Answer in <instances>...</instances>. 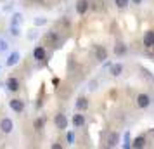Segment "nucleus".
Here are the masks:
<instances>
[{"label": "nucleus", "instance_id": "obj_1", "mask_svg": "<svg viewBox=\"0 0 154 149\" xmlns=\"http://www.w3.org/2000/svg\"><path fill=\"white\" fill-rule=\"evenodd\" d=\"M68 116L63 113H57L56 116H54V125H56V128H59V130H66L68 128Z\"/></svg>", "mask_w": 154, "mask_h": 149}, {"label": "nucleus", "instance_id": "obj_2", "mask_svg": "<svg viewBox=\"0 0 154 149\" xmlns=\"http://www.w3.org/2000/svg\"><path fill=\"white\" fill-rule=\"evenodd\" d=\"M151 104H152V99H151L149 94H139V95H137V106H139L140 109H147Z\"/></svg>", "mask_w": 154, "mask_h": 149}, {"label": "nucleus", "instance_id": "obj_3", "mask_svg": "<svg viewBox=\"0 0 154 149\" xmlns=\"http://www.w3.org/2000/svg\"><path fill=\"white\" fill-rule=\"evenodd\" d=\"M14 130V121L11 118H2L0 120V132L2 134H11Z\"/></svg>", "mask_w": 154, "mask_h": 149}, {"label": "nucleus", "instance_id": "obj_4", "mask_svg": "<svg viewBox=\"0 0 154 149\" xmlns=\"http://www.w3.org/2000/svg\"><path fill=\"white\" fill-rule=\"evenodd\" d=\"M9 107L14 111V113H23L24 111V102H23L21 99H12V101H9Z\"/></svg>", "mask_w": 154, "mask_h": 149}, {"label": "nucleus", "instance_id": "obj_5", "mask_svg": "<svg viewBox=\"0 0 154 149\" xmlns=\"http://www.w3.org/2000/svg\"><path fill=\"white\" fill-rule=\"evenodd\" d=\"M142 43H144V47H147V49H152V47H154V31H152V29H149V31L144 33Z\"/></svg>", "mask_w": 154, "mask_h": 149}, {"label": "nucleus", "instance_id": "obj_6", "mask_svg": "<svg viewBox=\"0 0 154 149\" xmlns=\"http://www.w3.org/2000/svg\"><path fill=\"white\" fill-rule=\"evenodd\" d=\"M88 9H90V2L88 0H78L76 2V12L78 16H83L88 12Z\"/></svg>", "mask_w": 154, "mask_h": 149}, {"label": "nucleus", "instance_id": "obj_7", "mask_svg": "<svg viewBox=\"0 0 154 149\" xmlns=\"http://www.w3.org/2000/svg\"><path fill=\"white\" fill-rule=\"evenodd\" d=\"M71 121H73V127H75V128H82L87 120H85V114L82 113V111H78L76 114H73V120H71Z\"/></svg>", "mask_w": 154, "mask_h": 149}, {"label": "nucleus", "instance_id": "obj_8", "mask_svg": "<svg viewBox=\"0 0 154 149\" xmlns=\"http://www.w3.org/2000/svg\"><path fill=\"white\" fill-rule=\"evenodd\" d=\"M45 57H47L45 47H42V45H38V47H35V49H33V59H35V61H38V63H40V61H43Z\"/></svg>", "mask_w": 154, "mask_h": 149}, {"label": "nucleus", "instance_id": "obj_9", "mask_svg": "<svg viewBox=\"0 0 154 149\" xmlns=\"http://www.w3.org/2000/svg\"><path fill=\"white\" fill-rule=\"evenodd\" d=\"M95 59H97L99 63H104L106 59H107V49H106L104 45H97V49H95Z\"/></svg>", "mask_w": 154, "mask_h": 149}, {"label": "nucleus", "instance_id": "obj_10", "mask_svg": "<svg viewBox=\"0 0 154 149\" xmlns=\"http://www.w3.org/2000/svg\"><path fill=\"white\" fill-rule=\"evenodd\" d=\"M5 87H7V90H11V92H17L19 90V80L14 78V76H11L5 82Z\"/></svg>", "mask_w": 154, "mask_h": 149}, {"label": "nucleus", "instance_id": "obj_11", "mask_svg": "<svg viewBox=\"0 0 154 149\" xmlns=\"http://www.w3.org/2000/svg\"><path fill=\"white\" fill-rule=\"evenodd\" d=\"M19 59H21V54H19L17 50H14V52H11V54H9L5 64H7V66H14V64L19 63Z\"/></svg>", "mask_w": 154, "mask_h": 149}, {"label": "nucleus", "instance_id": "obj_12", "mask_svg": "<svg viewBox=\"0 0 154 149\" xmlns=\"http://www.w3.org/2000/svg\"><path fill=\"white\" fill-rule=\"evenodd\" d=\"M75 107H76V111H85V109H88V99H87V97H78L76 102H75Z\"/></svg>", "mask_w": 154, "mask_h": 149}, {"label": "nucleus", "instance_id": "obj_13", "mask_svg": "<svg viewBox=\"0 0 154 149\" xmlns=\"http://www.w3.org/2000/svg\"><path fill=\"white\" fill-rule=\"evenodd\" d=\"M126 50H128V47H126L123 42H118L116 45H114V54L118 57H121V56H125L126 54Z\"/></svg>", "mask_w": 154, "mask_h": 149}, {"label": "nucleus", "instance_id": "obj_14", "mask_svg": "<svg viewBox=\"0 0 154 149\" xmlns=\"http://www.w3.org/2000/svg\"><path fill=\"white\" fill-rule=\"evenodd\" d=\"M132 147L135 149H142V147H146V137L144 135H139V137H135L132 142Z\"/></svg>", "mask_w": 154, "mask_h": 149}, {"label": "nucleus", "instance_id": "obj_15", "mask_svg": "<svg viewBox=\"0 0 154 149\" xmlns=\"http://www.w3.org/2000/svg\"><path fill=\"white\" fill-rule=\"evenodd\" d=\"M118 141H119V135L116 132H111L109 137H107V147H114V146H118Z\"/></svg>", "mask_w": 154, "mask_h": 149}, {"label": "nucleus", "instance_id": "obj_16", "mask_svg": "<svg viewBox=\"0 0 154 149\" xmlns=\"http://www.w3.org/2000/svg\"><path fill=\"white\" fill-rule=\"evenodd\" d=\"M112 76H119L121 73H123V64L121 63H116V64H111V68H109Z\"/></svg>", "mask_w": 154, "mask_h": 149}, {"label": "nucleus", "instance_id": "obj_17", "mask_svg": "<svg viewBox=\"0 0 154 149\" xmlns=\"http://www.w3.org/2000/svg\"><path fill=\"white\" fill-rule=\"evenodd\" d=\"M45 42H47V43H52V45L56 47V43L59 42V36H57L56 31H49V33L45 35Z\"/></svg>", "mask_w": 154, "mask_h": 149}, {"label": "nucleus", "instance_id": "obj_18", "mask_svg": "<svg viewBox=\"0 0 154 149\" xmlns=\"http://www.w3.org/2000/svg\"><path fill=\"white\" fill-rule=\"evenodd\" d=\"M21 19H23V16L19 14V12H14V14H12V17H11V26H19Z\"/></svg>", "mask_w": 154, "mask_h": 149}, {"label": "nucleus", "instance_id": "obj_19", "mask_svg": "<svg viewBox=\"0 0 154 149\" xmlns=\"http://www.w3.org/2000/svg\"><path fill=\"white\" fill-rule=\"evenodd\" d=\"M114 5H116V9L123 11V9H126L130 5V0H114Z\"/></svg>", "mask_w": 154, "mask_h": 149}, {"label": "nucleus", "instance_id": "obj_20", "mask_svg": "<svg viewBox=\"0 0 154 149\" xmlns=\"http://www.w3.org/2000/svg\"><path fill=\"white\" fill-rule=\"evenodd\" d=\"M43 127H45V120H43V118H36V120L33 121V128H35V130H38V132H40V130H43Z\"/></svg>", "mask_w": 154, "mask_h": 149}, {"label": "nucleus", "instance_id": "obj_21", "mask_svg": "<svg viewBox=\"0 0 154 149\" xmlns=\"http://www.w3.org/2000/svg\"><path fill=\"white\" fill-rule=\"evenodd\" d=\"M7 50H9V43L4 38H0V52H7Z\"/></svg>", "mask_w": 154, "mask_h": 149}, {"label": "nucleus", "instance_id": "obj_22", "mask_svg": "<svg viewBox=\"0 0 154 149\" xmlns=\"http://www.w3.org/2000/svg\"><path fill=\"white\" fill-rule=\"evenodd\" d=\"M75 139H76V137H75V132H68V134H66V141H68V144H75Z\"/></svg>", "mask_w": 154, "mask_h": 149}, {"label": "nucleus", "instance_id": "obj_23", "mask_svg": "<svg viewBox=\"0 0 154 149\" xmlns=\"http://www.w3.org/2000/svg\"><path fill=\"white\" fill-rule=\"evenodd\" d=\"M130 146H132V139H130V134H128V132H126L125 134V142H123V147H130Z\"/></svg>", "mask_w": 154, "mask_h": 149}, {"label": "nucleus", "instance_id": "obj_24", "mask_svg": "<svg viewBox=\"0 0 154 149\" xmlns=\"http://www.w3.org/2000/svg\"><path fill=\"white\" fill-rule=\"evenodd\" d=\"M33 23H35V26H43V24H47V19L45 17H36Z\"/></svg>", "mask_w": 154, "mask_h": 149}, {"label": "nucleus", "instance_id": "obj_25", "mask_svg": "<svg viewBox=\"0 0 154 149\" xmlns=\"http://www.w3.org/2000/svg\"><path fill=\"white\" fill-rule=\"evenodd\" d=\"M11 35H12V36H19V35H21L19 26H11Z\"/></svg>", "mask_w": 154, "mask_h": 149}, {"label": "nucleus", "instance_id": "obj_26", "mask_svg": "<svg viewBox=\"0 0 154 149\" xmlns=\"http://www.w3.org/2000/svg\"><path fill=\"white\" fill-rule=\"evenodd\" d=\"M50 147H52V149H61V147H63V146H61V144H57V142H54V144H52Z\"/></svg>", "mask_w": 154, "mask_h": 149}, {"label": "nucleus", "instance_id": "obj_27", "mask_svg": "<svg viewBox=\"0 0 154 149\" xmlns=\"http://www.w3.org/2000/svg\"><path fill=\"white\" fill-rule=\"evenodd\" d=\"M130 4H133V5H140L142 0H130Z\"/></svg>", "mask_w": 154, "mask_h": 149}, {"label": "nucleus", "instance_id": "obj_28", "mask_svg": "<svg viewBox=\"0 0 154 149\" xmlns=\"http://www.w3.org/2000/svg\"><path fill=\"white\" fill-rule=\"evenodd\" d=\"M52 85H54V87L59 85V78H52Z\"/></svg>", "mask_w": 154, "mask_h": 149}, {"label": "nucleus", "instance_id": "obj_29", "mask_svg": "<svg viewBox=\"0 0 154 149\" xmlns=\"http://www.w3.org/2000/svg\"><path fill=\"white\" fill-rule=\"evenodd\" d=\"M0 70H2V64H0Z\"/></svg>", "mask_w": 154, "mask_h": 149}]
</instances>
